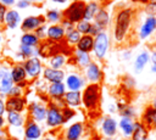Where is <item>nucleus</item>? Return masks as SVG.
I'll list each match as a JSON object with an SVG mask.
<instances>
[{
	"instance_id": "c9c22d12",
	"label": "nucleus",
	"mask_w": 156,
	"mask_h": 140,
	"mask_svg": "<svg viewBox=\"0 0 156 140\" xmlns=\"http://www.w3.org/2000/svg\"><path fill=\"white\" fill-rule=\"evenodd\" d=\"M118 110H119L122 117L132 118V117L134 116V110H133L130 106H127V105H118Z\"/></svg>"
},
{
	"instance_id": "bb28decb",
	"label": "nucleus",
	"mask_w": 156,
	"mask_h": 140,
	"mask_svg": "<svg viewBox=\"0 0 156 140\" xmlns=\"http://www.w3.org/2000/svg\"><path fill=\"white\" fill-rule=\"evenodd\" d=\"M149 60H150V55H149L147 51H143V52H140V54L138 55L135 62H134V71H135L136 73L141 72L143 68H144V67L146 66V63L149 62Z\"/></svg>"
},
{
	"instance_id": "4c0bfd02",
	"label": "nucleus",
	"mask_w": 156,
	"mask_h": 140,
	"mask_svg": "<svg viewBox=\"0 0 156 140\" xmlns=\"http://www.w3.org/2000/svg\"><path fill=\"white\" fill-rule=\"evenodd\" d=\"M20 51H21V56L22 57H30L33 55V47L32 46H27V45H21L20 47Z\"/></svg>"
},
{
	"instance_id": "1a4fd4ad",
	"label": "nucleus",
	"mask_w": 156,
	"mask_h": 140,
	"mask_svg": "<svg viewBox=\"0 0 156 140\" xmlns=\"http://www.w3.org/2000/svg\"><path fill=\"white\" fill-rule=\"evenodd\" d=\"M43 23H44V18L41 16H28L22 22V29L23 30H35Z\"/></svg>"
},
{
	"instance_id": "7ed1b4c3",
	"label": "nucleus",
	"mask_w": 156,
	"mask_h": 140,
	"mask_svg": "<svg viewBox=\"0 0 156 140\" xmlns=\"http://www.w3.org/2000/svg\"><path fill=\"white\" fill-rule=\"evenodd\" d=\"M84 7H85V4L83 1H74L65 12V17H66V21H69L71 23L72 22H79L82 18H83V13H84Z\"/></svg>"
},
{
	"instance_id": "864d4df0",
	"label": "nucleus",
	"mask_w": 156,
	"mask_h": 140,
	"mask_svg": "<svg viewBox=\"0 0 156 140\" xmlns=\"http://www.w3.org/2000/svg\"><path fill=\"white\" fill-rule=\"evenodd\" d=\"M0 140H10V139H7V138H1Z\"/></svg>"
},
{
	"instance_id": "f8f14e48",
	"label": "nucleus",
	"mask_w": 156,
	"mask_h": 140,
	"mask_svg": "<svg viewBox=\"0 0 156 140\" xmlns=\"http://www.w3.org/2000/svg\"><path fill=\"white\" fill-rule=\"evenodd\" d=\"M44 78L50 83H61L65 78V73L61 69L54 68H45L44 69Z\"/></svg>"
},
{
	"instance_id": "f257e3e1",
	"label": "nucleus",
	"mask_w": 156,
	"mask_h": 140,
	"mask_svg": "<svg viewBox=\"0 0 156 140\" xmlns=\"http://www.w3.org/2000/svg\"><path fill=\"white\" fill-rule=\"evenodd\" d=\"M130 24V10H121L116 17L115 26V39L121 41L124 39Z\"/></svg>"
},
{
	"instance_id": "4d7b16f0",
	"label": "nucleus",
	"mask_w": 156,
	"mask_h": 140,
	"mask_svg": "<svg viewBox=\"0 0 156 140\" xmlns=\"http://www.w3.org/2000/svg\"><path fill=\"white\" fill-rule=\"evenodd\" d=\"M0 41H1V34H0Z\"/></svg>"
},
{
	"instance_id": "3c124183",
	"label": "nucleus",
	"mask_w": 156,
	"mask_h": 140,
	"mask_svg": "<svg viewBox=\"0 0 156 140\" xmlns=\"http://www.w3.org/2000/svg\"><path fill=\"white\" fill-rule=\"evenodd\" d=\"M52 1H55V2H65L66 0H52Z\"/></svg>"
},
{
	"instance_id": "79ce46f5",
	"label": "nucleus",
	"mask_w": 156,
	"mask_h": 140,
	"mask_svg": "<svg viewBox=\"0 0 156 140\" xmlns=\"http://www.w3.org/2000/svg\"><path fill=\"white\" fill-rule=\"evenodd\" d=\"M151 62H152V67H151V71L154 72V73H156V51L155 52H152V55H151Z\"/></svg>"
},
{
	"instance_id": "e433bc0d",
	"label": "nucleus",
	"mask_w": 156,
	"mask_h": 140,
	"mask_svg": "<svg viewBox=\"0 0 156 140\" xmlns=\"http://www.w3.org/2000/svg\"><path fill=\"white\" fill-rule=\"evenodd\" d=\"M91 29V24L88 21H79L78 26H77V30L79 33H84V34H89Z\"/></svg>"
},
{
	"instance_id": "603ef678",
	"label": "nucleus",
	"mask_w": 156,
	"mask_h": 140,
	"mask_svg": "<svg viewBox=\"0 0 156 140\" xmlns=\"http://www.w3.org/2000/svg\"><path fill=\"white\" fill-rule=\"evenodd\" d=\"M152 107H154V108H155V111H156V99L154 100V106H152Z\"/></svg>"
},
{
	"instance_id": "58836bf2",
	"label": "nucleus",
	"mask_w": 156,
	"mask_h": 140,
	"mask_svg": "<svg viewBox=\"0 0 156 140\" xmlns=\"http://www.w3.org/2000/svg\"><path fill=\"white\" fill-rule=\"evenodd\" d=\"M62 117H63V122H67L68 119H71L73 116H74V111L72 110V108H68V107H65V108H62Z\"/></svg>"
},
{
	"instance_id": "c03bdc74",
	"label": "nucleus",
	"mask_w": 156,
	"mask_h": 140,
	"mask_svg": "<svg viewBox=\"0 0 156 140\" xmlns=\"http://www.w3.org/2000/svg\"><path fill=\"white\" fill-rule=\"evenodd\" d=\"M17 6H18L20 9H26V7L29 6V2L26 1V0H20V1L17 2Z\"/></svg>"
},
{
	"instance_id": "de8ad7c7",
	"label": "nucleus",
	"mask_w": 156,
	"mask_h": 140,
	"mask_svg": "<svg viewBox=\"0 0 156 140\" xmlns=\"http://www.w3.org/2000/svg\"><path fill=\"white\" fill-rule=\"evenodd\" d=\"M4 112H5V103H4V101L0 99V116H2Z\"/></svg>"
},
{
	"instance_id": "0eeeda50",
	"label": "nucleus",
	"mask_w": 156,
	"mask_h": 140,
	"mask_svg": "<svg viewBox=\"0 0 156 140\" xmlns=\"http://www.w3.org/2000/svg\"><path fill=\"white\" fill-rule=\"evenodd\" d=\"M26 106V100L21 96H11L7 99L6 103H5V110L7 112H21L23 111Z\"/></svg>"
},
{
	"instance_id": "473e14b6",
	"label": "nucleus",
	"mask_w": 156,
	"mask_h": 140,
	"mask_svg": "<svg viewBox=\"0 0 156 140\" xmlns=\"http://www.w3.org/2000/svg\"><path fill=\"white\" fill-rule=\"evenodd\" d=\"M95 21H96L98 28H104L107 24V22H108V15H107V12L105 10H100L98 12L96 17H95Z\"/></svg>"
},
{
	"instance_id": "39448f33",
	"label": "nucleus",
	"mask_w": 156,
	"mask_h": 140,
	"mask_svg": "<svg viewBox=\"0 0 156 140\" xmlns=\"http://www.w3.org/2000/svg\"><path fill=\"white\" fill-rule=\"evenodd\" d=\"M46 124L49 127H58L61 125L63 122V117H62V112L58 110V107H55V106H50L49 110H46Z\"/></svg>"
},
{
	"instance_id": "680f3d73",
	"label": "nucleus",
	"mask_w": 156,
	"mask_h": 140,
	"mask_svg": "<svg viewBox=\"0 0 156 140\" xmlns=\"http://www.w3.org/2000/svg\"><path fill=\"white\" fill-rule=\"evenodd\" d=\"M134 1H135V0H134Z\"/></svg>"
},
{
	"instance_id": "6e6552de",
	"label": "nucleus",
	"mask_w": 156,
	"mask_h": 140,
	"mask_svg": "<svg viewBox=\"0 0 156 140\" xmlns=\"http://www.w3.org/2000/svg\"><path fill=\"white\" fill-rule=\"evenodd\" d=\"M13 86V82L11 78L10 72L6 69H0V93L1 94H9L11 88Z\"/></svg>"
},
{
	"instance_id": "9d476101",
	"label": "nucleus",
	"mask_w": 156,
	"mask_h": 140,
	"mask_svg": "<svg viewBox=\"0 0 156 140\" xmlns=\"http://www.w3.org/2000/svg\"><path fill=\"white\" fill-rule=\"evenodd\" d=\"M57 44L55 41L48 40L45 43H43L40 45V47L38 49V52L40 54V56L43 57H49V56H54L56 54H58V49H57Z\"/></svg>"
},
{
	"instance_id": "6ab92c4d",
	"label": "nucleus",
	"mask_w": 156,
	"mask_h": 140,
	"mask_svg": "<svg viewBox=\"0 0 156 140\" xmlns=\"http://www.w3.org/2000/svg\"><path fill=\"white\" fill-rule=\"evenodd\" d=\"M93 46H94V38L89 34H85L83 37H80L79 41L77 43V47L79 51H83V52H88L93 50Z\"/></svg>"
},
{
	"instance_id": "f03ea898",
	"label": "nucleus",
	"mask_w": 156,
	"mask_h": 140,
	"mask_svg": "<svg viewBox=\"0 0 156 140\" xmlns=\"http://www.w3.org/2000/svg\"><path fill=\"white\" fill-rule=\"evenodd\" d=\"M99 96H100V88L98 84H90L88 85L82 95V100L83 103L87 108H93L96 106L98 101H99Z\"/></svg>"
},
{
	"instance_id": "a211bd4d",
	"label": "nucleus",
	"mask_w": 156,
	"mask_h": 140,
	"mask_svg": "<svg viewBox=\"0 0 156 140\" xmlns=\"http://www.w3.org/2000/svg\"><path fill=\"white\" fill-rule=\"evenodd\" d=\"M130 136H132V140H147L146 127L140 122H135L134 128H133V133Z\"/></svg>"
},
{
	"instance_id": "dca6fc26",
	"label": "nucleus",
	"mask_w": 156,
	"mask_h": 140,
	"mask_svg": "<svg viewBox=\"0 0 156 140\" xmlns=\"http://www.w3.org/2000/svg\"><path fill=\"white\" fill-rule=\"evenodd\" d=\"M156 29V18L155 17H147L146 21L144 22V24L141 26V29H140V38L141 39H145L147 38L154 30Z\"/></svg>"
},
{
	"instance_id": "09e8293b",
	"label": "nucleus",
	"mask_w": 156,
	"mask_h": 140,
	"mask_svg": "<svg viewBox=\"0 0 156 140\" xmlns=\"http://www.w3.org/2000/svg\"><path fill=\"white\" fill-rule=\"evenodd\" d=\"M2 125H4V118L0 116V129L2 128Z\"/></svg>"
},
{
	"instance_id": "412c9836",
	"label": "nucleus",
	"mask_w": 156,
	"mask_h": 140,
	"mask_svg": "<svg viewBox=\"0 0 156 140\" xmlns=\"http://www.w3.org/2000/svg\"><path fill=\"white\" fill-rule=\"evenodd\" d=\"M63 101L65 103H67L68 106H72V107H76L82 101V94L79 91H68V93H65L63 95Z\"/></svg>"
},
{
	"instance_id": "a878e982",
	"label": "nucleus",
	"mask_w": 156,
	"mask_h": 140,
	"mask_svg": "<svg viewBox=\"0 0 156 140\" xmlns=\"http://www.w3.org/2000/svg\"><path fill=\"white\" fill-rule=\"evenodd\" d=\"M144 125L145 127H149V128H154L156 127V111L154 107H147L145 113H144Z\"/></svg>"
},
{
	"instance_id": "052dcab7",
	"label": "nucleus",
	"mask_w": 156,
	"mask_h": 140,
	"mask_svg": "<svg viewBox=\"0 0 156 140\" xmlns=\"http://www.w3.org/2000/svg\"><path fill=\"white\" fill-rule=\"evenodd\" d=\"M37 1H41V0H37Z\"/></svg>"
},
{
	"instance_id": "7c9ffc66",
	"label": "nucleus",
	"mask_w": 156,
	"mask_h": 140,
	"mask_svg": "<svg viewBox=\"0 0 156 140\" xmlns=\"http://www.w3.org/2000/svg\"><path fill=\"white\" fill-rule=\"evenodd\" d=\"M21 44L27 46H34L38 44V37L32 33H24L21 37Z\"/></svg>"
},
{
	"instance_id": "c756f323",
	"label": "nucleus",
	"mask_w": 156,
	"mask_h": 140,
	"mask_svg": "<svg viewBox=\"0 0 156 140\" xmlns=\"http://www.w3.org/2000/svg\"><path fill=\"white\" fill-rule=\"evenodd\" d=\"M96 11H98V4H96V2H90V4L85 5V7H84V13H83V18H84L85 21L91 19V18L95 16Z\"/></svg>"
},
{
	"instance_id": "a18cd8bd",
	"label": "nucleus",
	"mask_w": 156,
	"mask_h": 140,
	"mask_svg": "<svg viewBox=\"0 0 156 140\" xmlns=\"http://www.w3.org/2000/svg\"><path fill=\"white\" fill-rule=\"evenodd\" d=\"M5 13H6V7L0 2V21H4Z\"/></svg>"
},
{
	"instance_id": "6e6d98bb",
	"label": "nucleus",
	"mask_w": 156,
	"mask_h": 140,
	"mask_svg": "<svg viewBox=\"0 0 156 140\" xmlns=\"http://www.w3.org/2000/svg\"><path fill=\"white\" fill-rule=\"evenodd\" d=\"M26 1H28V2H29V1H32V0H26Z\"/></svg>"
},
{
	"instance_id": "a19ab883",
	"label": "nucleus",
	"mask_w": 156,
	"mask_h": 140,
	"mask_svg": "<svg viewBox=\"0 0 156 140\" xmlns=\"http://www.w3.org/2000/svg\"><path fill=\"white\" fill-rule=\"evenodd\" d=\"M21 94H22V91H21V86L20 85H13L12 88H11V90L9 91V96L11 97V96H21Z\"/></svg>"
},
{
	"instance_id": "8fccbe9b",
	"label": "nucleus",
	"mask_w": 156,
	"mask_h": 140,
	"mask_svg": "<svg viewBox=\"0 0 156 140\" xmlns=\"http://www.w3.org/2000/svg\"><path fill=\"white\" fill-rule=\"evenodd\" d=\"M41 140H55V139H52V138H50V136H46V138H44V139H41Z\"/></svg>"
},
{
	"instance_id": "49530a36",
	"label": "nucleus",
	"mask_w": 156,
	"mask_h": 140,
	"mask_svg": "<svg viewBox=\"0 0 156 140\" xmlns=\"http://www.w3.org/2000/svg\"><path fill=\"white\" fill-rule=\"evenodd\" d=\"M0 2H1L4 6H6V5H12V4L15 2V0H0Z\"/></svg>"
},
{
	"instance_id": "4468645a",
	"label": "nucleus",
	"mask_w": 156,
	"mask_h": 140,
	"mask_svg": "<svg viewBox=\"0 0 156 140\" xmlns=\"http://www.w3.org/2000/svg\"><path fill=\"white\" fill-rule=\"evenodd\" d=\"M83 134V124L80 122L73 123L66 131V140H79Z\"/></svg>"
},
{
	"instance_id": "f3484780",
	"label": "nucleus",
	"mask_w": 156,
	"mask_h": 140,
	"mask_svg": "<svg viewBox=\"0 0 156 140\" xmlns=\"http://www.w3.org/2000/svg\"><path fill=\"white\" fill-rule=\"evenodd\" d=\"M65 35V29L61 26H51L46 29V37L51 41H60Z\"/></svg>"
},
{
	"instance_id": "cd10ccee",
	"label": "nucleus",
	"mask_w": 156,
	"mask_h": 140,
	"mask_svg": "<svg viewBox=\"0 0 156 140\" xmlns=\"http://www.w3.org/2000/svg\"><path fill=\"white\" fill-rule=\"evenodd\" d=\"M119 128L124 136H130L133 133V128H134V123H133L132 118L122 117V119L119 121Z\"/></svg>"
},
{
	"instance_id": "bf43d9fd",
	"label": "nucleus",
	"mask_w": 156,
	"mask_h": 140,
	"mask_svg": "<svg viewBox=\"0 0 156 140\" xmlns=\"http://www.w3.org/2000/svg\"><path fill=\"white\" fill-rule=\"evenodd\" d=\"M24 140H30V139H24Z\"/></svg>"
},
{
	"instance_id": "b1692460",
	"label": "nucleus",
	"mask_w": 156,
	"mask_h": 140,
	"mask_svg": "<svg viewBox=\"0 0 156 140\" xmlns=\"http://www.w3.org/2000/svg\"><path fill=\"white\" fill-rule=\"evenodd\" d=\"M10 74H11L12 82H13V83H17V84L23 83V82H24V79H26V77H27L26 71H24L23 66H21V65L15 66V67L12 68V71H11V73H10Z\"/></svg>"
},
{
	"instance_id": "423d86ee",
	"label": "nucleus",
	"mask_w": 156,
	"mask_h": 140,
	"mask_svg": "<svg viewBox=\"0 0 156 140\" xmlns=\"http://www.w3.org/2000/svg\"><path fill=\"white\" fill-rule=\"evenodd\" d=\"M23 68L26 71V74H28L30 78H37L41 72V63L38 57H29L24 62Z\"/></svg>"
},
{
	"instance_id": "2eb2a0df",
	"label": "nucleus",
	"mask_w": 156,
	"mask_h": 140,
	"mask_svg": "<svg viewBox=\"0 0 156 140\" xmlns=\"http://www.w3.org/2000/svg\"><path fill=\"white\" fill-rule=\"evenodd\" d=\"M29 108H30V114H32L33 121L41 122V121H44L46 118V108H45V106H43L40 103H32Z\"/></svg>"
},
{
	"instance_id": "aec40b11",
	"label": "nucleus",
	"mask_w": 156,
	"mask_h": 140,
	"mask_svg": "<svg viewBox=\"0 0 156 140\" xmlns=\"http://www.w3.org/2000/svg\"><path fill=\"white\" fill-rule=\"evenodd\" d=\"M66 85L69 89V91H79V89L83 85V79L77 74H69L66 78Z\"/></svg>"
},
{
	"instance_id": "4be33fe9",
	"label": "nucleus",
	"mask_w": 156,
	"mask_h": 140,
	"mask_svg": "<svg viewBox=\"0 0 156 140\" xmlns=\"http://www.w3.org/2000/svg\"><path fill=\"white\" fill-rule=\"evenodd\" d=\"M116 130H117V122L111 117L105 118L104 122H102V131H104V134L107 135V136H113L116 134Z\"/></svg>"
},
{
	"instance_id": "5fc2aeb1",
	"label": "nucleus",
	"mask_w": 156,
	"mask_h": 140,
	"mask_svg": "<svg viewBox=\"0 0 156 140\" xmlns=\"http://www.w3.org/2000/svg\"><path fill=\"white\" fill-rule=\"evenodd\" d=\"M140 1H143V2H147L149 0H140Z\"/></svg>"
},
{
	"instance_id": "393cba45",
	"label": "nucleus",
	"mask_w": 156,
	"mask_h": 140,
	"mask_svg": "<svg viewBox=\"0 0 156 140\" xmlns=\"http://www.w3.org/2000/svg\"><path fill=\"white\" fill-rule=\"evenodd\" d=\"M48 91H49V95L51 96V97H54V99H60V97H62L63 95H65V84L61 82V83H51L50 85H49V89H48Z\"/></svg>"
},
{
	"instance_id": "9b49d317",
	"label": "nucleus",
	"mask_w": 156,
	"mask_h": 140,
	"mask_svg": "<svg viewBox=\"0 0 156 140\" xmlns=\"http://www.w3.org/2000/svg\"><path fill=\"white\" fill-rule=\"evenodd\" d=\"M24 135H26V139L37 140V139H39L41 136V129H40V127L34 121H29L26 124Z\"/></svg>"
},
{
	"instance_id": "ea45409f",
	"label": "nucleus",
	"mask_w": 156,
	"mask_h": 140,
	"mask_svg": "<svg viewBox=\"0 0 156 140\" xmlns=\"http://www.w3.org/2000/svg\"><path fill=\"white\" fill-rule=\"evenodd\" d=\"M46 17H48V19L51 21V22H56V21L60 19V13H58L56 10H50V11H48Z\"/></svg>"
},
{
	"instance_id": "5701e85b",
	"label": "nucleus",
	"mask_w": 156,
	"mask_h": 140,
	"mask_svg": "<svg viewBox=\"0 0 156 140\" xmlns=\"http://www.w3.org/2000/svg\"><path fill=\"white\" fill-rule=\"evenodd\" d=\"M4 21L6 23V26L11 29L16 28L18 22H20V13L15 10H10V11H6L5 13V17H4Z\"/></svg>"
},
{
	"instance_id": "c85d7f7f",
	"label": "nucleus",
	"mask_w": 156,
	"mask_h": 140,
	"mask_svg": "<svg viewBox=\"0 0 156 140\" xmlns=\"http://www.w3.org/2000/svg\"><path fill=\"white\" fill-rule=\"evenodd\" d=\"M7 122L12 127H22L23 117L18 112H7Z\"/></svg>"
},
{
	"instance_id": "13d9d810",
	"label": "nucleus",
	"mask_w": 156,
	"mask_h": 140,
	"mask_svg": "<svg viewBox=\"0 0 156 140\" xmlns=\"http://www.w3.org/2000/svg\"><path fill=\"white\" fill-rule=\"evenodd\" d=\"M152 2H156V0H152Z\"/></svg>"
},
{
	"instance_id": "2f4dec72",
	"label": "nucleus",
	"mask_w": 156,
	"mask_h": 140,
	"mask_svg": "<svg viewBox=\"0 0 156 140\" xmlns=\"http://www.w3.org/2000/svg\"><path fill=\"white\" fill-rule=\"evenodd\" d=\"M76 61H77V63L79 66L87 67L90 63V56H89L88 52H83V51L77 50L76 51Z\"/></svg>"
},
{
	"instance_id": "37998d69",
	"label": "nucleus",
	"mask_w": 156,
	"mask_h": 140,
	"mask_svg": "<svg viewBox=\"0 0 156 140\" xmlns=\"http://www.w3.org/2000/svg\"><path fill=\"white\" fill-rule=\"evenodd\" d=\"M35 30H37V33H35L37 37H39V38H43L44 37V34H45V27H39Z\"/></svg>"
},
{
	"instance_id": "ddd939ff",
	"label": "nucleus",
	"mask_w": 156,
	"mask_h": 140,
	"mask_svg": "<svg viewBox=\"0 0 156 140\" xmlns=\"http://www.w3.org/2000/svg\"><path fill=\"white\" fill-rule=\"evenodd\" d=\"M87 78L93 83V84H96L100 79H101V71L99 68V66L94 62H90L88 66H87Z\"/></svg>"
},
{
	"instance_id": "20e7f679",
	"label": "nucleus",
	"mask_w": 156,
	"mask_h": 140,
	"mask_svg": "<svg viewBox=\"0 0 156 140\" xmlns=\"http://www.w3.org/2000/svg\"><path fill=\"white\" fill-rule=\"evenodd\" d=\"M108 47V35L105 32H100L96 34V38L94 39V46L93 50L98 58H104L106 55Z\"/></svg>"
},
{
	"instance_id": "f704fd0d",
	"label": "nucleus",
	"mask_w": 156,
	"mask_h": 140,
	"mask_svg": "<svg viewBox=\"0 0 156 140\" xmlns=\"http://www.w3.org/2000/svg\"><path fill=\"white\" fill-rule=\"evenodd\" d=\"M67 41L71 43V44H76L79 41L80 39V33L77 30V29H71L68 33H67V37H66Z\"/></svg>"
},
{
	"instance_id": "72a5a7b5",
	"label": "nucleus",
	"mask_w": 156,
	"mask_h": 140,
	"mask_svg": "<svg viewBox=\"0 0 156 140\" xmlns=\"http://www.w3.org/2000/svg\"><path fill=\"white\" fill-rule=\"evenodd\" d=\"M65 61H66V58H65V56H63L62 54H56V55H54V56L51 57V60H50L51 68H54V69H60V68L63 66Z\"/></svg>"
}]
</instances>
